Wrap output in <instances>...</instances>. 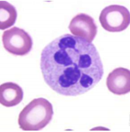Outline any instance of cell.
<instances>
[{
    "label": "cell",
    "mask_w": 130,
    "mask_h": 132,
    "mask_svg": "<svg viewBox=\"0 0 130 132\" xmlns=\"http://www.w3.org/2000/svg\"><path fill=\"white\" fill-rule=\"evenodd\" d=\"M72 35L92 43L97 33V26L94 20L85 13H78L72 18L69 26Z\"/></svg>",
    "instance_id": "obj_5"
},
{
    "label": "cell",
    "mask_w": 130,
    "mask_h": 132,
    "mask_svg": "<svg viewBox=\"0 0 130 132\" xmlns=\"http://www.w3.org/2000/svg\"><path fill=\"white\" fill-rule=\"evenodd\" d=\"M106 86L115 95H124L130 92V72L125 68H117L110 72L106 79Z\"/></svg>",
    "instance_id": "obj_6"
},
{
    "label": "cell",
    "mask_w": 130,
    "mask_h": 132,
    "mask_svg": "<svg viewBox=\"0 0 130 132\" xmlns=\"http://www.w3.org/2000/svg\"><path fill=\"white\" fill-rule=\"evenodd\" d=\"M17 11L11 4L6 1L0 2V29L6 30L15 24Z\"/></svg>",
    "instance_id": "obj_8"
},
{
    "label": "cell",
    "mask_w": 130,
    "mask_h": 132,
    "mask_svg": "<svg viewBox=\"0 0 130 132\" xmlns=\"http://www.w3.org/2000/svg\"><path fill=\"white\" fill-rule=\"evenodd\" d=\"M53 113V105L47 99L35 98L21 112L18 125L23 131H39L51 122Z\"/></svg>",
    "instance_id": "obj_2"
},
{
    "label": "cell",
    "mask_w": 130,
    "mask_h": 132,
    "mask_svg": "<svg viewBox=\"0 0 130 132\" xmlns=\"http://www.w3.org/2000/svg\"><path fill=\"white\" fill-rule=\"evenodd\" d=\"M41 70L44 81L57 94L76 96L102 79L104 66L92 43L70 34L55 39L43 48Z\"/></svg>",
    "instance_id": "obj_1"
},
{
    "label": "cell",
    "mask_w": 130,
    "mask_h": 132,
    "mask_svg": "<svg viewBox=\"0 0 130 132\" xmlns=\"http://www.w3.org/2000/svg\"><path fill=\"white\" fill-rule=\"evenodd\" d=\"M2 42L6 50L15 56L27 55L30 52L33 45L31 36L23 29L17 27L4 31Z\"/></svg>",
    "instance_id": "obj_4"
},
{
    "label": "cell",
    "mask_w": 130,
    "mask_h": 132,
    "mask_svg": "<svg viewBox=\"0 0 130 132\" xmlns=\"http://www.w3.org/2000/svg\"><path fill=\"white\" fill-rule=\"evenodd\" d=\"M23 89L13 82H6L0 86V103L4 106L13 107L18 105L23 99Z\"/></svg>",
    "instance_id": "obj_7"
},
{
    "label": "cell",
    "mask_w": 130,
    "mask_h": 132,
    "mask_svg": "<svg viewBox=\"0 0 130 132\" xmlns=\"http://www.w3.org/2000/svg\"><path fill=\"white\" fill-rule=\"evenodd\" d=\"M102 27L110 32H120L129 27V11L121 5H110L105 7L99 15Z\"/></svg>",
    "instance_id": "obj_3"
}]
</instances>
